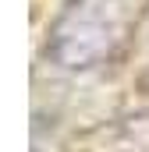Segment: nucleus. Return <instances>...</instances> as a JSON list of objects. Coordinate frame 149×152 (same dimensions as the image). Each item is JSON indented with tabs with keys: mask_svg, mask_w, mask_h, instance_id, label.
Returning <instances> with one entry per match:
<instances>
[{
	"mask_svg": "<svg viewBox=\"0 0 149 152\" xmlns=\"http://www.w3.org/2000/svg\"><path fill=\"white\" fill-rule=\"evenodd\" d=\"M139 11L142 0H68L50 25L46 53L68 71L110 64L128 46Z\"/></svg>",
	"mask_w": 149,
	"mask_h": 152,
	"instance_id": "1",
	"label": "nucleus"
}]
</instances>
